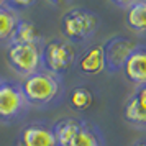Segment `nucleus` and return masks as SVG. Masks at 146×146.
<instances>
[{"label": "nucleus", "instance_id": "13", "mask_svg": "<svg viewBox=\"0 0 146 146\" xmlns=\"http://www.w3.org/2000/svg\"><path fill=\"white\" fill-rule=\"evenodd\" d=\"M80 123H82L80 118H69V117H62L56 123H53V130H54L58 146H69L76 131L79 130Z\"/></svg>", "mask_w": 146, "mask_h": 146}, {"label": "nucleus", "instance_id": "19", "mask_svg": "<svg viewBox=\"0 0 146 146\" xmlns=\"http://www.w3.org/2000/svg\"><path fill=\"white\" fill-rule=\"evenodd\" d=\"M131 146H146V138H141V139H136Z\"/></svg>", "mask_w": 146, "mask_h": 146}, {"label": "nucleus", "instance_id": "9", "mask_svg": "<svg viewBox=\"0 0 146 146\" xmlns=\"http://www.w3.org/2000/svg\"><path fill=\"white\" fill-rule=\"evenodd\" d=\"M121 72L133 86H146V44H136V48L125 61Z\"/></svg>", "mask_w": 146, "mask_h": 146}, {"label": "nucleus", "instance_id": "20", "mask_svg": "<svg viewBox=\"0 0 146 146\" xmlns=\"http://www.w3.org/2000/svg\"><path fill=\"white\" fill-rule=\"evenodd\" d=\"M49 2H51L53 5H61V3H64L66 0H49Z\"/></svg>", "mask_w": 146, "mask_h": 146}, {"label": "nucleus", "instance_id": "2", "mask_svg": "<svg viewBox=\"0 0 146 146\" xmlns=\"http://www.w3.org/2000/svg\"><path fill=\"white\" fill-rule=\"evenodd\" d=\"M99 28V18L90 10L76 7L67 10L61 18V33L69 43L87 41Z\"/></svg>", "mask_w": 146, "mask_h": 146}, {"label": "nucleus", "instance_id": "15", "mask_svg": "<svg viewBox=\"0 0 146 146\" xmlns=\"http://www.w3.org/2000/svg\"><path fill=\"white\" fill-rule=\"evenodd\" d=\"M18 21L20 15L17 10L10 8L8 5L0 7V43H10Z\"/></svg>", "mask_w": 146, "mask_h": 146}, {"label": "nucleus", "instance_id": "12", "mask_svg": "<svg viewBox=\"0 0 146 146\" xmlns=\"http://www.w3.org/2000/svg\"><path fill=\"white\" fill-rule=\"evenodd\" d=\"M10 43H27V44H43L40 28L30 20H21L15 28V33L12 36Z\"/></svg>", "mask_w": 146, "mask_h": 146}, {"label": "nucleus", "instance_id": "17", "mask_svg": "<svg viewBox=\"0 0 146 146\" xmlns=\"http://www.w3.org/2000/svg\"><path fill=\"white\" fill-rule=\"evenodd\" d=\"M36 0H7V5L13 10H20V8H28L31 7Z\"/></svg>", "mask_w": 146, "mask_h": 146}, {"label": "nucleus", "instance_id": "16", "mask_svg": "<svg viewBox=\"0 0 146 146\" xmlns=\"http://www.w3.org/2000/svg\"><path fill=\"white\" fill-rule=\"evenodd\" d=\"M94 105V94L86 86H77L69 92V107L74 112L84 113Z\"/></svg>", "mask_w": 146, "mask_h": 146}, {"label": "nucleus", "instance_id": "18", "mask_svg": "<svg viewBox=\"0 0 146 146\" xmlns=\"http://www.w3.org/2000/svg\"><path fill=\"white\" fill-rule=\"evenodd\" d=\"M112 2H115L117 5H120V7H131V5H135L136 2H139V0H112Z\"/></svg>", "mask_w": 146, "mask_h": 146}, {"label": "nucleus", "instance_id": "7", "mask_svg": "<svg viewBox=\"0 0 146 146\" xmlns=\"http://www.w3.org/2000/svg\"><path fill=\"white\" fill-rule=\"evenodd\" d=\"M104 44V51H105V66L108 72H118L128 59V56L131 51L136 48V43L130 38L125 36H112L110 40H107Z\"/></svg>", "mask_w": 146, "mask_h": 146}, {"label": "nucleus", "instance_id": "22", "mask_svg": "<svg viewBox=\"0 0 146 146\" xmlns=\"http://www.w3.org/2000/svg\"><path fill=\"white\" fill-rule=\"evenodd\" d=\"M2 80H3V79H2V77H0V84H2Z\"/></svg>", "mask_w": 146, "mask_h": 146}, {"label": "nucleus", "instance_id": "8", "mask_svg": "<svg viewBox=\"0 0 146 146\" xmlns=\"http://www.w3.org/2000/svg\"><path fill=\"white\" fill-rule=\"evenodd\" d=\"M121 117L136 130H146V86L136 87L135 92L125 100Z\"/></svg>", "mask_w": 146, "mask_h": 146}, {"label": "nucleus", "instance_id": "21", "mask_svg": "<svg viewBox=\"0 0 146 146\" xmlns=\"http://www.w3.org/2000/svg\"><path fill=\"white\" fill-rule=\"evenodd\" d=\"M3 5H7V0H0V7H3Z\"/></svg>", "mask_w": 146, "mask_h": 146}, {"label": "nucleus", "instance_id": "14", "mask_svg": "<svg viewBox=\"0 0 146 146\" xmlns=\"http://www.w3.org/2000/svg\"><path fill=\"white\" fill-rule=\"evenodd\" d=\"M125 23L133 33L146 35V0H139L126 8Z\"/></svg>", "mask_w": 146, "mask_h": 146}, {"label": "nucleus", "instance_id": "1", "mask_svg": "<svg viewBox=\"0 0 146 146\" xmlns=\"http://www.w3.org/2000/svg\"><path fill=\"white\" fill-rule=\"evenodd\" d=\"M20 89L30 108L36 110H48L58 107L66 94L61 77L44 69L23 77L20 82Z\"/></svg>", "mask_w": 146, "mask_h": 146}, {"label": "nucleus", "instance_id": "6", "mask_svg": "<svg viewBox=\"0 0 146 146\" xmlns=\"http://www.w3.org/2000/svg\"><path fill=\"white\" fill-rule=\"evenodd\" d=\"M15 146H58L54 136L53 123L49 121H31L21 126Z\"/></svg>", "mask_w": 146, "mask_h": 146}, {"label": "nucleus", "instance_id": "4", "mask_svg": "<svg viewBox=\"0 0 146 146\" xmlns=\"http://www.w3.org/2000/svg\"><path fill=\"white\" fill-rule=\"evenodd\" d=\"M43 44L8 43L5 49V58L12 71H15L21 77H27L41 71L43 69V54H41Z\"/></svg>", "mask_w": 146, "mask_h": 146}, {"label": "nucleus", "instance_id": "10", "mask_svg": "<svg viewBox=\"0 0 146 146\" xmlns=\"http://www.w3.org/2000/svg\"><path fill=\"white\" fill-rule=\"evenodd\" d=\"M77 69L80 74L84 76H99V74L105 72V51H104V44H92L79 56L77 59Z\"/></svg>", "mask_w": 146, "mask_h": 146}, {"label": "nucleus", "instance_id": "3", "mask_svg": "<svg viewBox=\"0 0 146 146\" xmlns=\"http://www.w3.org/2000/svg\"><path fill=\"white\" fill-rule=\"evenodd\" d=\"M43 69L58 77L66 76L76 62V48L64 38H53L46 41L41 49Z\"/></svg>", "mask_w": 146, "mask_h": 146}, {"label": "nucleus", "instance_id": "5", "mask_svg": "<svg viewBox=\"0 0 146 146\" xmlns=\"http://www.w3.org/2000/svg\"><path fill=\"white\" fill-rule=\"evenodd\" d=\"M30 110V105L21 94L20 84L13 80H2L0 84V123L12 125L20 121Z\"/></svg>", "mask_w": 146, "mask_h": 146}, {"label": "nucleus", "instance_id": "11", "mask_svg": "<svg viewBox=\"0 0 146 146\" xmlns=\"http://www.w3.org/2000/svg\"><path fill=\"white\" fill-rule=\"evenodd\" d=\"M69 146H105V138L97 125L82 120L79 130L76 131Z\"/></svg>", "mask_w": 146, "mask_h": 146}]
</instances>
